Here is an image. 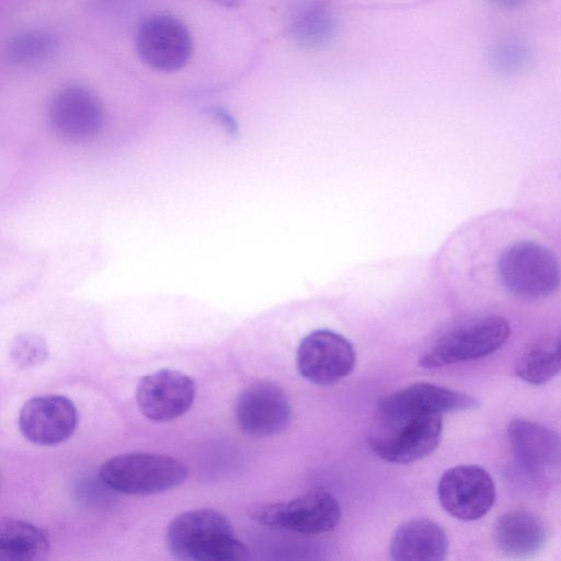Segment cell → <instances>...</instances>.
<instances>
[{"label":"cell","instance_id":"obj_12","mask_svg":"<svg viewBox=\"0 0 561 561\" xmlns=\"http://www.w3.org/2000/svg\"><path fill=\"white\" fill-rule=\"evenodd\" d=\"M48 121L57 135L71 142H87L102 129V103L89 89L69 85L58 91L48 106Z\"/></svg>","mask_w":561,"mask_h":561},{"label":"cell","instance_id":"obj_7","mask_svg":"<svg viewBox=\"0 0 561 561\" xmlns=\"http://www.w3.org/2000/svg\"><path fill=\"white\" fill-rule=\"evenodd\" d=\"M135 47L148 67L172 72L183 68L193 54V39L186 25L170 14H153L138 25Z\"/></svg>","mask_w":561,"mask_h":561},{"label":"cell","instance_id":"obj_14","mask_svg":"<svg viewBox=\"0 0 561 561\" xmlns=\"http://www.w3.org/2000/svg\"><path fill=\"white\" fill-rule=\"evenodd\" d=\"M478 405L479 401L469 394L431 382H415L381 398L377 405V413L385 415L444 414L471 410Z\"/></svg>","mask_w":561,"mask_h":561},{"label":"cell","instance_id":"obj_17","mask_svg":"<svg viewBox=\"0 0 561 561\" xmlns=\"http://www.w3.org/2000/svg\"><path fill=\"white\" fill-rule=\"evenodd\" d=\"M543 523L527 511H511L497 518L494 540L504 553L512 557H528L538 552L546 541Z\"/></svg>","mask_w":561,"mask_h":561},{"label":"cell","instance_id":"obj_23","mask_svg":"<svg viewBox=\"0 0 561 561\" xmlns=\"http://www.w3.org/2000/svg\"><path fill=\"white\" fill-rule=\"evenodd\" d=\"M526 59V50L517 43H505L494 51V62L504 71L518 69Z\"/></svg>","mask_w":561,"mask_h":561},{"label":"cell","instance_id":"obj_6","mask_svg":"<svg viewBox=\"0 0 561 561\" xmlns=\"http://www.w3.org/2000/svg\"><path fill=\"white\" fill-rule=\"evenodd\" d=\"M251 518L273 528L314 535L333 530L341 518L336 499L325 490H313L289 502L263 504Z\"/></svg>","mask_w":561,"mask_h":561},{"label":"cell","instance_id":"obj_9","mask_svg":"<svg viewBox=\"0 0 561 561\" xmlns=\"http://www.w3.org/2000/svg\"><path fill=\"white\" fill-rule=\"evenodd\" d=\"M443 508L455 518L470 522L483 517L495 501V486L489 472L476 465L446 470L438 483Z\"/></svg>","mask_w":561,"mask_h":561},{"label":"cell","instance_id":"obj_22","mask_svg":"<svg viewBox=\"0 0 561 561\" xmlns=\"http://www.w3.org/2000/svg\"><path fill=\"white\" fill-rule=\"evenodd\" d=\"M10 355L19 368H30L45 362L48 356V346L37 334L22 333L14 337Z\"/></svg>","mask_w":561,"mask_h":561},{"label":"cell","instance_id":"obj_5","mask_svg":"<svg viewBox=\"0 0 561 561\" xmlns=\"http://www.w3.org/2000/svg\"><path fill=\"white\" fill-rule=\"evenodd\" d=\"M511 327L501 316H488L459 325L442 335L420 358L424 368H438L477 359L499 350Z\"/></svg>","mask_w":561,"mask_h":561},{"label":"cell","instance_id":"obj_3","mask_svg":"<svg viewBox=\"0 0 561 561\" xmlns=\"http://www.w3.org/2000/svg\"><path fill=\"white\" fill-rule=\"evenodd\" d=\"M100 478L112 490L128 495L161 493L182 484L186 465L178 458L154 453H126L106 460Z\"/></svg>","mask_w":561,"mask_h":561},{"label":"cell","instance_id":"obj_26","mask_svg":"<svg viewBox=\"0 0 561 561\" xmlns=\"http://www.w3.org/2000/svg\"><path fill=\"white\" fill-rule=\"evenodd\" d=\"M214 1L225 8H237L243 2V0H214Z\"/></svg>","mask_w":561,"mask_h":561},{"label":"cell","instance_id":"obj_24","mask_svg":"<svg viewBox=\"0 0 561 561\" xmlns=\"http://www.w3.org/2000/svg\"><path fill=\"white\" fill-rule=\"evenodd\" d=\"M205 113L222 124L229 131H232L236 128L233 118L224 108L207 107Z\"/></svg>","mask_w":561,"mask_h":561},{"label":"cell","instance_id":"obj_19","mask_svg":"<svg viewBox=\"0 0 561 561\" xmlns=\"http://www.w3.org/2000/svg\"><path fill=\"white\" fill-rule=\"evenodd\" d=\"M336 20L331 9L316 2L296 12L288 26L290 38L304 48L314 49L327 46L334 37Z\"/></svg>","mask_w":561,"mask_h":561},{"label":"cell","instance_id":"obj_13","mask_svg":"<svg viewBox=\"0 0 561 561\" xmlns=\"http://www.w3.org/2000/svg\"><path fill=\"white\" fill-rule=\"evenodd\" d=\"M78 413L73 402L59 394L27 400L19 415L22 435L39 446H54L69 439L76 431Z\"/></svg>","mask_w":561,"mask_h":561},{"label":"cell","instance_id":"obj_8","mask_svg":"<svg viewBox=\"0 0 561 561\" xmlns=\"http://www.w3.org/2000/svg\"><path fill=\"white\" fill-rule=\"evenodd\" d=\"M296 359L297 368L305 379L316 385L329 386L353 371L356 352L342 334L320 329L310 332L300 341Z\"/></svg>","mask_w":561,"mask_h":561},{"label":"cell","instance_id":"obj_11","mask_svg":"<svg viewBox=\"0 0 561 561\" xmlns=\"http://www.w3.org/2000/svg\"><path fill=\"white\" fill-rule=\"evenodd\" d=\"M240 430L254 437H267L283 432L291 416L285 392L271 381H257L247 387L234 405Z\"/></svg>","mask_w":561,"mask_h":561},{"label":"cell","instance_id":"obj_1","mask_svg":"<svg viewBox=\"0 0 561 561\" xmlns=\"http://www.w3.org/2000/svg\"><path fill=\"white\" fill-rule=\"evenodd\" d=\"M165 542L180 560L243 561L250 557L229 519L213 508L191 510L174 517L168 525Z\"/></svg>","mask_w":561,"mask_h":561},{"label":"cell","instance_id":"obj_4","mask_svg":"<svg viewBox=\"0 0 561 561\" xmlns=\"http://www.w3.org/2000/svg\"><path fill=\"white\" fill-rule=\"evenodd\" d=\"M497 275L513 296L534 300L556 293L561 285V268L548 248L530 240L506 247L499 256Z\"/></svg>","mask_w":561,"mask_h":561},{"label":"cell","instance_id":"obj_2","mask_svg":"<svg viewBox=\"0 0 561 561\" xmlns=\"http://www.w3.org/2000/svg\"><path fill=\"white\" fill-rule=\"evenodd\" d=\"M442 414H378L368 435L374 454L392 463H410L427 457L438 446Z\"/></svg>","mask_w":561,"mask_h":561},{"label":"cell","instance_id":"obj_15","mask_svg":"<svg viewBox=\"0 0 561 561\" xmlns=\"http://www.w3.org/2000/svg\"><path fill=\"white\" fill-rule=\"evenodd\" d=\"M508 440L518 463L530 473H543L561 461V437L558 433L528 420H513Z\"/></svg>","mask_w":561,"mask_h":561},{"label":"cell","instance_id":"obj_20","mask_svg":"<svg viewBox=\"0 0 561 561\" xmlns=\"http://www.w3.org/2000/svg\"><path fill=\"white\" fill-rule=\"evenodd\" d=\"M58 49V39L46 31H25L5 45L7 59L18 66H35L48 60Z\"/></svg>","mask_w":561,"mask_h":561},{"label":"cell","instance_id":"obj_25","mask_svg":"<svg viewBox=\"0 0 561 561\" xmlns=\"http://www.w3.org/2000/svg\"><path fill=\"white\" fill-rule=\"evenodd\" d=\"M494 3H496L500 7L512 9L519 7L523 4L526 0H492Z\"/></svg>","mask_w":561,"mask_h":561},{"label":"cell","instance_id":"obj_18","mask_svg":"<svg viewBox=\"0 0 561 561\" xmlns=\"http://www.w3.org/2000/svg\"><path fill=\"white\" fill-rule=\"evenodd\" d=\"M49 539L37 526L21 519L0 524V560L42 561L48 557Z\"/></svg>","mask_w":561,"mask_h":561},{"label":"cell","instance_id":"obj_10","mask_svg":"<svg viewBox=\"0 0 561 561\" xmlns=\"http://www.w3.org/2000/svg\"><path fill=\"white\" fill-rule=\"evenodd\" d=\"M195 381L184 373L160 369L144 376L136 387L140 412L154 422H169L185 414L193 405Z\"/></svg>","mask_w":561,"mask_h":561},{"label":"cell","instance_id":"obj_16","mask_svg":"<svg viewBox=\"0 0 561 561\" xmlns=\"http://www.w3.org/2000/svg\"><path fill=\"white\" fill-rule=\"evenodd\" d=\"M448 552L443 527L428 518H414L400 525L390 543L396 561H442Z\"/></svg>","mask_w":561,"mask_h":561},{"label":"cell","instance_id":"obj_21","mask_svg":"<svg viewBox=\"0 0 561 561\" xmlns=\"http://www.w3.org/2000/svg\"><path fill=\"white\" fill-rule=\"evenodd\" d=\"M561 370V337L553 347H533L517 360L516 375L533 385H541Z\"/></svg>","mask_w":561,"mask_h":561}]
</instances>
